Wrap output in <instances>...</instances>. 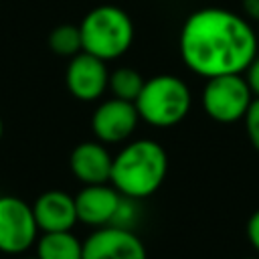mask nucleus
I'll return each mask as SVG.
<instances>
[{"mask_svg": "<svg viewBox=\"0 0 259 259\" xmlns=\"http://www.w3.org/2000/svg\"><path fill=\"white\" fill-rule=\"evenodd\" d=\"M178 51L192 73L210 79L243 73L259 53V42L245 16L221 6H206L184 20Z\"/></svg>", "mask_w": 259, "mask_h": 259, "instance_id": "nucleus-1", "label": "nucleus"}, {"mask_svg": "<svg viewBox=\"0 0 259 259\" xmlns=\"http://www.w3.org/2000/svg\"><path fill=\"white\" fill-rule=\"evenodd\" d=\"M168 174V154L154 140H134L123 146L111 162L109 184L125 198L152 196Z\"/></svg>", "mask_w": 259, "mask_h": 259, "instance_id": "nucleus-2", "label": "nucleus"}, {"mask_svg": "<svg viewBox=\"0 0 259 259\" xmlns=\"http://www.w3.org/2000/svg\"><path fill=\"white\" fill-rule=\"evenodd\" d=\"M83 51L101 59L113 61L127 53L134 42V22L132 16L111 4L91 8L79 24Z\"/></svg>", "mask_w": 259, "mask_h": 259, "instance_id": "nucleus-3", "label": "nucleus"}, {"mask_svg": "<svg viewBox=\"0 0 259 259\" xmlns=\"http://www.w3.org/2000/svg\"><path fill=\"white\" fill-rule=\"evenodd\" d=\"M134 103L140 119L148 125L172 127L188 115L192 107V93L180 77L162 73L144 81V87Z\"/></svg>", "mask_w": 259, "mask_h": 259, "instance_id": "nucleus-4", "label": "nucleus"}, {"mask_svg": "<svg viewBox=\"0 0 259 259\" xmlns=\"http://www.w3.org/2000/svg\"><path fill=\"white\" fill-rule=\"evenodd\" d=\"M200 101L210 119L219 123H235L245 117L253 101V93L243 73H231L206 79Z\"/></svg>", "mask_w": 259, "mask_h": 259, "instance_id": "nucleus-5", "label": "nucleus"}, {"mask_svg": "<svg viewBox=\"0 0 259 259\" xmlns=\"http://www.w3.org/2000/svg\"><path fill=\"white\" fill-rule=\"evenodd\" d=\"M36 239L38 227L32 204L12 194L0 196V251L6 255H20L28 251Z\"/></svg>", "mask_w": 259, "mask_h": 259, "instance_id": "nucleus-6", "label": "nucleus"}, {"mask_svg": "<svg viewBox=\"0 0 259 259\" xmlns=\"http://www.w3.org/2000/svg\"><path fill=\"white\" fill-rule=\"evenodd\" d=\"M83 259H148V251L132 229L105 225L83 241Z\"/></svg>", "mask_w": 259, "mask_h": 259, "instance_id": "nucleus-7", "label": "nucleus"}, {"mask_svg": "<svg viewBox=\"0 0 259 259\" xmlns=\"http://www.w3.org/2000/svg\"><path fill=\"white\" fill-rule=\"evenodd\" d=\"M140 113L134 101L111 97L99 103L91 115V132L101 144H121L138 127Z\"/></svg>", "mask_w": 259, "mask_h": 259, "instance_id": "nucleus-8", "label": "nucleus"}, {"mask_svg": "<svg viewBox=\"0 0 259 259\" xmlns=\"http://www.w3.org/2000/svg\"><path fill=\"white\" fill-rule=\"evenodd\" d=\"M109 71L105 61L81 51L69 59L65 83L73 97L79 101H95L107 91Z\"/></svg>", "mask_w": 259, "mask_h": 259, "instance_id": "nucleus-9", "label": "nucleus"}, {"mask_svg": "<svg viewBox=\"0 0 259 259\" xmlns=\"http://www.w3.org/2000/svg\"><path fill=\"white\" fill-rule=\"evenodd\" d=\"M125 196H121L109 182L105 184H85L75 194L77 219L89 227L113 225L119 214Z\"/></svg>", "mask_w": 259, "mask_h": 259, "instance_id": "nucleus-10", "label": "nucleus"}, {"mask_svg": "<svg viewBox=\"0 0 259 259\" xmlns=\"http://www.w3.org/2000/svg\"><path fill=\"white\" fill-rule=\"evenodd\" d=\"M32 214L38 231H71L77 219L75 196L65 190H47L32 202Z\"/></svg>", "mask_w": 259, "mask_h": 259, "instance_id": "nucleus-11", "label": "nucleus"}, {"mask_svg": "<svg viewBox=\"0 0 259 259\" xmlns=\"http://www.w3.org/2000/svg\"><path fill=\"white\" fill-rule=\"evenodd\" d=\"M113 156L99 140L81 142L73 148L69 166L73 176L83 184H105L109 182Z\"/></svg>", "mask_w": 259, "mask_h": 259, "instance_id": "nucleus-12", "label": "nucleus"}, {"mask_svg": "<svg viewBox=\"0 0 259 259\" xmlns=\"http://www.w3.org/2000/svg\"><path fill=\"white\" fill-rule=\"evenodd\" d=\"M34 245L38 259H83V243L71 231L42 233Z\"/></svg>", "mask_w": 259, "mask_h": 259, "instance_id": "nucleus-13", "label": "nucleus"}, {"mask_svg": "<svg viewBox=\"0 0 259 259\" xmlns=\"http://www.w3.org/2000/svg\"><path fill=\"white\" fill-rule=\"evenodd\" d=\"M144 81L146 79L140 75V71H136L132 67H117L113 73H109L107 89L117 99L136 101V97L140 95V91L144 87Z\"/></svg>", "mask_w": 259, "mask_h": 259, "instance_id": "nucleus-14", "label": "nucleus"}, {"mask_svg": "<svg viewBox=\"0 0 259 259\" xmlns=\"http://www.w3.org/2000/svg\"><path fill=\"white\" fill-rule=\"evenodd\" d=\"M49 49L57 57H75L83 51L81 45V30L77 24H59L49 34Z\"/></svg>", "mask_w": 259, "mask_h": 259, "instance_id": "nucleus-15", "label": "nucleus"}, {"mask_svg": "<svg viewBox=\"0 0 259 259\" xmlns=\"http://www.w3.org/2000/svg\"><path fill=\"white\" fill-rule=\"evenodd\" d=\"M243 123H245L249 144L259 154V97H253V101H251V105L243 117Z\"/></svg>", "mask_w": 259, "mask_h": 259, "instance_id": "nucleus-16", "label": "nucleus"}, {"mask_svg": "<svg viewBox=\"0 0 259 259\" xmlns=\"http://www.w3.org/2000/svg\"><path fill=\"white\" fill-rule=\"evenodd\" d=\"M243 77L253 93V97H259V53L255 55V59L249 63V67L243 71Z\"/></svg>", "mask_w": 259, "mask_h": 259, "instance_id": "nucleus-17", "label": "nucleus"}, {"mask_svg": "<svg viewBox=\"0 0 259 259\" xmlns=\"http://www.w3.org/2000/svg\"><path fill=\"white\" fill-rule=\"evenodd\" d=\"M245 235H247V241L249 245L257 251L259 255V208L247 219V227H245Z\"/></svg>", "mask_w": 259, "mask_h": 259, "instance_id": "nucleus-18", "label": "nucleus"}, {"mask_svg": "<svg viewBox=\"0 0 259 259\" xmlns=\"http://www.w3.org/2000/svg\"><path fill=\"white\" fill-rule=\"evenodd\" d=\"M241 6L247 20L259 22V0H241Z\"/></svg>", "mask_w": 259, "mask_h": 259, "instance_id": "nucleus-19", "label": "nucleus"}, {"mask_svg": "<svg viewBox=\"0 0 259 259\" xmlns=\"http://www.w3.org/2000/svg\"><path fill=\"white\" fill-rule=\"evenodd\" d=\"M2 134H4V121H2V115H0V140H2Z\"/></svg>", "mask_w": 259, "mask_h": 259, "instance_id": "nucleus-20", "label": "nucleus"}, {"mask_svg": "<svg viewBox=\"0 0 259 259\" xmlns=\"http://www.w3.org/2000/svg\"><path fill=\"white\" fill-rule=\"evenodd\" d=\"M257 24H259V22H257ZM255 32H257V42H259V26L255 28Z\"/></svg>", "mask_w": 259, "mask_h": 259, "instance_id": "nucleus-21", "label": "nucleus"}, {"mask_svg": "<svg viewBox=\"0 0 259 259\" xmlns=\"http://www.w3.org/2000/svg\"><path fill=\"white\" fill-rule=\"evenodd\" d=\"M20 259H38V257L34 255V257H20Z\"/></svg>", "mask_w": 259, "mask_h": 259, "instance_id": "nucleus-22", "label": "nucleus"}, {"mask_svg": "<svg viewBox=\"0 0 259 259\" xmlns=\"http://www.w3.org/2000/svg\"><path fill=\"white\" fill-rule=\"evenodd\" d=\"M245 259H259V257H245Z\"/></svg>", "mask_w": 259, "mask_h": 259, "instance_id": "nucleus-23", "label": "nucleus"}]
</instances>
